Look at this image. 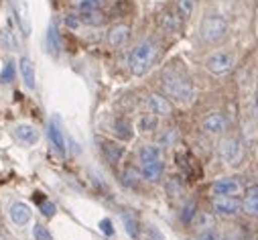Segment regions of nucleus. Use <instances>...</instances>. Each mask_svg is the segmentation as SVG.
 Listing matches in <instances>:
<instances>
[{"label":"nucleus","instance_id":"nucleus-31","mask_svg":"<svg viewBox=\"0 0 258 240\" xmlns=\"http://www.w3.org/2000/svg\"><path fill=\"white\" fill-rule=\"evenodd\" d=\"M193 216H196V202H187V204H185V210H183V214H181V220H183L185 224H189V222L193 220Z\"/></svg>","mask_w":258,"mask_h":240},{"label":"nucleus","instance_id":"nucleus-4","mask_svg":"<svg viewBox=\"0 0 258 240\" xmlns=\"http://www.w3.org/2000/svg\"><path fill=\"white\" fill-rule=\"evenodd\" d=\"M242 153H244V147L240 137H224L220 141V155L228 165L232 167L238 165L242 161Z\"/></svg>","mask_w":258,"mask_h":240},{"label":"nucleus","instance_id":"nucleus-15","mask_svg":"<svg viewBox=\"0 0 258 240\" xmlns=\"http://www.w3.org/2000/svg\"><path fill=\"white\" fill-rule=\"evenodd\" d=\"M13 9H15V17H17V23L21 27V31L25 35L31 33V19H29V9L23 0H13Z\"/></svg>","mask_w":258,"mask_h":240},{"label":"nucleus","instance_id":"nucleus-30","mask_svg":"<svg viewBox=\"0 0 258 240\" xmlns=\"http://www.w3.org/2000/svg\"><path fill=\"white\" fill-rule=\"evenodd\" d=\"M33 236H35V240H53V236L49 234V230H47L43 224H35Z\"/></svg>","mask_w":258,"mask_h":240},{"label":"nucleus","instance_id":"nucleus-32","mask_svg":"<svg viewBox=\"0 0 258 240\" xmlns=\"http://www.w3.org/2000/svg\"><path fill=\"white\" fill-rule=\"evenodd\" d=\"M198 240H220V232L214 230V226H212V228H206V230L200 232Z\"/></svg>","mask_w":258,"mask_h":240},{"label":"nucleus","instance_id":"nucleus-34","mask_svg":"<svg viewBox=\"0 0 258 240\" xmlns=\"http://www.w3.org/2000/svg\"><path fill=\"white\" fill-rule=\"evenodd\" d=\"M41 214L47 216V218H51L55 214V206L51 202H41Z\"/></svg>","mask_w":258,"mask_h":240},{"label":"nucleus","instance_id":"nucleus-23","mask_svg":"<svg viewBox=\"0 0 258 240\" xmlns=\"http://www.w3.org/2000/svg\"><path fill=\"white\" fill-rule=\"evenodd\" d=\"M80 23L82 25H92V27H98L104 23V15L100 11H86V13H80L78 15Z\"/></svg>","mask_w":258,"mask_h":240},{"label":"nucleus","instance_id":"nucleus-18","mask_svg":"<svg viewBox=\"0 0 258 240\" xmlns=\"http://www.w3.org/2000/svg\"><path fill=\"white\" fill-rule=\"evenodd\" d=\"M242 210H244L248 216H258V186L250 188V190L244 194Z\"/></svg>","mask_w":258,"mask_h":240},{"label":"nucleus","instance_id":"nucleus-12","mask_svg":"<svg viewBox=\"0 0 258 240\" xmlns=\"http://www.w3.org/2000/svg\"><path fill=\"white\" fill-rule=\"evenodd\" d=\"M165 165L163 159H155V161H141V175L147 179V182H159L163 177Z\"/></svg>","mask_w":258,"mask_h":240},{"label":"nucleus","instance_id":"nucleus-25","mask_svg":"<svg viewBox=\"0 0 258 240\" xmlns=\"http://www.w3.org/2000/svg\"><path fill=\"white\" fill-rule=\"evenodd\" d=\"M191 224H193V228H198V230H206V228L214 226V218L210 214H206V212H196Z\"/></svg>","mask_w":258,"mask_h":240},{"label":"nucleus","instance_id":"nucleus-33","mask_svg":"<svg viewBox=\"0 0 258 240\" xmlns=\"http://www.w3.org/2000/svg\"><path fill=\"white\" fill-rule=\"evenodd\" d=\"M3 41H5V45H7L9 49H17V39H15V33H13L11 29H7V31L3 33Z\"/></svg>","mask_w":258,"mask_h":240},{"label":"nucleus","instance_id":"nucleus-39","mask_svg":"<svg viewBox=\"0 0 258 240\" xmlns=\"http://www.w3.org/2000/svg\"><path fill=\"white\" fill-rule=\"evenodd\" d=\"M252 240H258V238H252Z\"/></svg>","mask_w":258,"mask_h":240},{"label":"nucleus","instance_id":"nucleus-27","mask_svg":"<svg viewBox=\"0 0 258 240\" xmlns=\"http://www.w3.org/2000/svg\"><path fill=\"white\" fill-rule=\"evenodd\" d=\"M74 5L80 13H86V11H100L102 7V0H74Z\"/></svg>","mask_w":258,"mask_h":240},{"label":"nucleus","instance_id":"nucleus-19","mask_svg":"<svg viewBox=\"0 0 258 240\" xmlns=\"http://www.w3.org/2000/svg\"><path fill=\"white\" fill-rule=\"evenodd\" d=\"M45 45H47V51H49L53 57L59 55V51H61V43H59V33H57L55 25H49L47 35H45Z\"/></svg>","mask_w":258,"mask_h":240},{"label":"nucleus","instance_id":"nucleus-35","mask_svg":"<svg viewBox=\"0 0 258 240\" xmlns=\"http://www.w3.org/2000/svg\"><path fill=\"white\" fill-rule=\"evenodd\" d=\"M147 232H149V238H151V240H167V238L163 236V232H161L157 226H149Z\"/></svg>","mask_w":258,"mask_h":240},{"label":"nucleus","instance_id":"nucleus-16","mask_svg":"<svg viewBox=\"0 0 258 240\" xmlns=\"http://www.w3.org/2000/svg\"><path fill=\"white\" fill-rule=\"evenodd\" d=\"M15 137L23 145H35L39 141V131L33 125H17L15 127Z\"/></svg>","mask_w":258,"mask_h":240},{"label":"nucleus","instance_id":"nucleus-1","mask_svg":"<svg viewBox=\"0 0 258 240\" xmlns=\"http://www.w3.org/2000/svg\"><path fill=\"white\" fill-rule=\"evenodd\" d=\"M161 86L169 98H173L181 104H189L193 100V94H196L193 92L191 78L179 70H173V68H169L161 74Z\"/></svg>","mask_w":258,"mask_h":240},{"label":"nucleus","instance_id":"nucleus-36","mask_svg":"<svg viewBox=\"0 0 258 240\" xmlns=\"http://www.w3.org/2000/svg\"><path fill=\"white\" fill-rule=\"evenodd\" d=\"M100 228H102V232L108 234V236L114 234V228H112V222H110V220H102V222H100Z\"/></svg>","mask_w":258,"mask_h":240},{"label":"nucleus","instance_id":"nucleus-3","mask_svg":"<svg viewBox=\"0 0 258 240\" xmlns=\"http://www.w3.org/2000/svg\"><path fill=\"white\" fill-rule=\"evenodd\" d=\"M226 35H228V23H226V19L222 15L214 13V15H208V17L202 19V23H200V37H202L204 43L216 45L222 39H226Z\"/></svg>","mask_w":258,"mask_h":240},{"label":"nucleus","instance_id":"nucleus-10","mask_svg":"<svg viewBox=\"0 0 258 240\" xmlns=\"http://www.w3.org/2000/svg\"><path fill=\"white\" fill-rule=\"evenodd\" d=\"M147 108H149V112L153 114V116H163V118H167V116H171L173 114V104L167 100V98H163L161 94H149L147 96Z\"/></svg>","mask_w":258,"mask_h":240},{"label":"nucleus","instance_id":"nucleus-26","mask_svg":"<svg viewBox=\"0 0 258 240\" xmlns=\"http://www.w3.org/2000/svg\"><path fill=\"white\" fill-rule=\"evenodd\" d=\"M122 222H124V228H126L128 236H131V238H139V224H137V220L131 214H122Z\"/></svg>","mask_w":258,"mask_h":240},{"label":"nucleus","instance_id":"nucleus-8","mask_svg":"<svg viewBox=\"0 0 258 240\" xmlns=\"http://www.w3.org/2000/svg\"><path fill=\"white\" fill-rule=\"evenodd\" d=\"M202 129L208 135H224L228 131V118L224 112H212L210 116L204 118Z\"/></svg>","mask_w":258,"mask_h":240},{"label":"nucleus","instance_id":"nucleus-11","mask_svg":"<svg viewBox=\"0 0 258 240\" xmlns=\"http://www.w3.org/2000/svg\"><path fill=\"white\" fill-rule=\"evenodd\" d=\"M47 137H49L53 149H55L59 155H66V135H63V129H61V123H59L57 116H53V118L49 120Z\"/></svg>","mask_w":258,"mask_h":240},{"label":"nucleus","instance_id":"nucleus-20","mask_svg":"<svg viewBox=\"0 0 258 240\" xmlns=\"http://www.w3.org/2000/svg\"><path fill=\"white\" fill-rule=\"evenodd\" d=\"M161 27H163L165 33L173 35V33H179L181 31V21H179V17L175 13H165L161 17Z\"/></svg>","mask_w":258,"mask_h":240},{"label":"nucleus","instance_id":"nucleus-17","mask_svg":"<svg viewBox=\"0 0 258 240\" xmlns=\"http://www.w3.org/2000/svg\"><path fill=\"white\" fill-rule=\"evenodd\" d=\"M102 153H104V157L108 159V163L118 165L120 159L124 157V147L118 145V143H112V141H104V143H102Z\"/></svg>","mask_w":258,"mask_h":240},{"label":"nucleus","instance_id":"nucleus-24","mask_svg":"<svg viewBox=\"0 0 258 240\" xmlns=\"http://www.w3.org/2000/svg\"><path fill=\"white\" fill-rule=\"evenodd\" d=\"M139 159H141V161H155V159H161V147H159V145H145V147H141Z\"/></svg>","mask_w":258,"mask_h":240},{"label":"nucleus","instance_id":"nucleus-28","mask_svg":"<svg viewBox=\"0 0 258 240\" xmlns=\"http://www.w3.org/2000/svg\"><path fill=\"white\" fill-rule=\"evenodd\" d=\"M177 11L185 19H189L193 15V11H196V0H177Z\"/></svg>","mask_w":258,"mask_h":240},{"label":"nucleus","instance_id":"nucleus-37","mask_svg":"<svg viewBox=\"0 0 258 240\" xmlns=\"http://www.w3.org/2000/svg\"><path fill=\"white\" fill-rule=\"evenodd\" d=\"M252 116L258 120V90H256L254 96H252Z\"/></svg>","mask_w":258,"mask_h":240},{"label":"nucleus","instance_id":"nucleus-13","mask_svg":"<svg viewBox=\"0 0 258 240\" xmlns=\"http://www.w3.org/2000/svg\"><path fill=\"white\" fill-rule=\"evenodd\" d=\"M9 216H11L13 224H17V226H27V224L31 222V218H33V212H31V208H29L25 202H15V204L11 206V210H9Z\"/></svg>","mask_w":258,"mask_h":240},{"label":"nucleus","instance_id":"nucleus-21","mask_svg":"<svg viewBox=\"0 0 258 240\" xmlns=\"http://www.w3.org/2000/svg\"><path fill=\"white\" fill-rule=\"evenodd\" d=\"M114 135H116L118 139H122V141H131L135 133H133V127H131V123H128V120L118 118L116 123H114Z\"/></svg>","mask_w":258,"mask_h":240},{"label":"nucleus","instance_id":"nucleus-14","mask_svg":"<svg viewBox=\"0 0 258 240\" xmlns=\"http://www.w3.org/2000/svg\"><path fill=\"white\" fill-rule=\"evenodd\" d=\"M19 72H21V78H23L25 86L29 90H35V86H37V82H35V66H33V62L27 55H23L19 59Z\"/></svg>","mask_w":258,"mask_h":240},{"label":"nucleus","instance_id":"nucleus-38","mask_svg":"<svg viewBox=\"0 0 258 240\" xmlns=\"http://www.w3.org/2000/svg\"><path fill=\"white\" fill-rule=\"evenodd\" d=\"M0 240H7V236H3V234H0Z\"/></svg>","mask_w":258,"mask_h":240},{"label":"nucleus","instance_id":"nucleus-9","mask_svg":"<svg viewBox=\"0 0 258 240\" xmlns=\"http://www.w3.org/2000/svg\"><path fill=\"white\" fill-rule=\"evenodd\" d=\"M106 41H108V45L114 47V49L124 47L128 41H131V27L124 25V23H118V25L110 27L108 33H106Z\"/></svg>","mask_w":258,"mask_h":240},{"label":"nucleus","instance_id":"nucleus-2","mask_svg":"<svg viewBox=\"0 0 258 240\" xmlns=\"http://www.w3.org/2000/svg\"><path fill=\"white\" fill-rule=\"evenodd\" d=\"M157 53H159V45H157L155 41H151V39L141 41V43L131 51V55H128V68H131V72H133L137 78L145 76V74L153 68L155 59H157Z\"/></svg>","mask_w":258,"mask_h":240},{"label":"nucleus","instance_id":"nucleus-7","mask_svg":"<svg viewBox=\"0 0 258 240\" xmlns=\"http://www.w3.org/2000/svg\"><path fill=\"white\" fill-rule=\"evenodd\" d=\"M214 214L222 216V218H234L240 214L242 210V202H238L236 198H214Z\"/></svg>","mask_w":258,"mask_h":240},{"label":"nucleus","instance_id":"nucleus-6","mask_svg":"<svg viewBox=\"0 0 258 240\" xmlns=\"http://www.w3.org/2000/svg\"><path fill=\"white\" fill-rule=\"evenodd\" d=\"M234 66V55L228 51H216L206 59V70L214 76H224Z\"/></svg>","mask_w":258,"mask_h":240},{"label":"nucleus","instance_id":"nucleus-5","mask_svg":"<svg viewBox=\"0 0 258 240\" xmlns=\"http://www.w3.org/2000/svg\"><path fill=\"white\" fill-rule=\"evenodd\" d=\"M210 192L216 198H234L242 194V182L238 177H220L210 186Z\"/></svg>","mask_w":258,"mask_h":240},{"label":"nucleus","instance_id":"nucleus-22","mask_svg":"<svg viewBox=\"0 0 258 240\" xmlns=\"http://www.w3.org/2000/svg\"><path fill=\"white\" fill-rule=\"evenodd\" d=\"M165 190H167V196H169L171 200H179V198L183 196V192H185V188H183V184H181V179H177V177L167 179Z\"/></svg>","mask_w":258,"mask_h":240},{"label":"nucleus","instance_id":"nucleus-29","mask_svg":"<svg viewBox=\"0 0 258 240\" xmlns=\"http://www.w3.org/2000/svg\"><path fill=\"white\" fill-rule=\"evenodd\" d=\"M15 74H17V66L13 62H9L5 66V70L0 72V82H3V84H11L15 80Z\"/></svg>","mask_w":258,"mask_h":240}]
</instances>
